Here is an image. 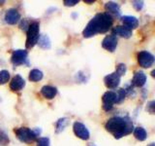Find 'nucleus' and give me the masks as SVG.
I'll return each instance as SVG.
<instances>
[{"label": "nucleus", "instance_id": "29", "mask_svg": "<svg viewBox=\"0 0 155 146\" xmlns=\"http://www.w3.org/2000/svg\"><path fill=\"white\" fill-rule=\"evenodd\" d=\"M154 104H155V102L152 100V101H150L148 102V104H147V110L148 112H150L151 114L154 113Z\"/></svg>", "mask_w": 155, "mask_h": 146}, {"label": "nucleus", "instance_id": "32", "mask_svg": "<svg viewBox=\"0 0 155 146\" xmlns=\"http://www.w3.org/2000/svg\"><path fill=\"white\" fill-rule=\"evenodd\" d=\"M148 146H155V145H154V143H151V144H149Z\"/></svg>", "mask_w": 155, "mask_h": 146}, {"label": "nucleus", "instance_id": "33", "mask_svg": "<svg viewBox=\"0 0 155 146\" xmlns=\"http://www.w3.org/2000/svg\"><path fill=\"white\" fill-rule=\"evenodd\" d=\"M4 3V1H0V5H2Z\"/></svg>", "mask_w": 155, "mask_h": 146}, {"label": "nucleus", "instance_id": "11", "mask_svg": "<svg viewBox=\"0 0 155 146\" xmlns=\"http://www.w3.org/2000/svg\"><path fill=\"white\" fill-rule=\"evenodd\" d=\"M4 19H5V22H6L7 23L15 24L21 19V14L18 13V10L12 8V9H9L6 11Z\"/></svg>", "mask_w": 155, "mask_h": 146}, {"label": "nucleus", "instance_id": "24", "mask_svg": "<svg viewBox=\"0 0 155 146\" xmlns=\"http://www.w3.org/2000/svg\"><path fill=\"white\" fill-rule=\"evenodd\" d=\"M37 146H50V138L40 137L37 140Z\"/></svg>", "mask_w": 155, "mask_h": 146}, {"label": "nucleus", "instance_id": "7", "mask_svg": "<svg viewBox=\"0 0 155 146\" xmlns=\"http://www.w3.org/2000/svg\"><path fill=\"white\" fill-rule=\"evenodd\" d=\"M138 62L143 68H149L154 63V56L147 51H142L138 54Z\"/></svg>", "mask_w": 155, "mask_h": 146}, {"label": "nucleus", "instance_id": "19", "mask_svg": "<svg viewBox=\"0 0 155 146\" xmlns=\"http://www.w3.org/2000/svg\"><path fill=\"white\" fill-rule=\"evenodd\" d=\"M43 78V72L39 69H32L29 73V80L32 82H38L42 80Z\"/></svg>", "mask_w": 155, "mask_h": 146}, {"label": "nucleus", "instance_id": "10", "mask_svg": "<svg viewBox=\"0 0 155 146\" xmlns=\"http://www.w3.org/2000/svg\"><path fill=\"white\" fill-rule=\"evenodd\" d=\"M116 46H117V38L113 34L106 36L104 40L102 41V47L109 52H114Z\"/></svg>", "mask_w": 155, "mask_h": 146}, {"label": "nucleus", "instance_id": "26", "mask_svg": "<svg viewBox=\"0 0 155 146\" xmlns=\"http://www.w3.org/2000/svg\"><path fill=\"white\" fill-rule=\"evenodd\" d=\"M30 23H29L28 21V19H22V21L21 22V24H19V27H21L22 30H26L27 31V29L29 27V26H30Z\"/></svg>", "mask_w": 155, "mask_h": 146}, {"label": "nucleus", "instance_id": "18", "mask_svg": "<svg viewBox=\"0 0 155 146\" xmlns=\"http://www.w3.org/2000/svg\"><path fill=\"white\" fill-rule=\"evenodd\" d=\"M134 135H135V137L140 141H143L147 137V131H145V130L142 128V127H138V128H136L134 130Z\"/></svg>", "mask_w": 155, "mask_h": 146}, {"label": "nucleus", "instance_id": "25", "mask_svg": "<svg viewBox=\"0 0 155 146\" xmlns=\"http://www.w3.org/2000/svg\"><path fill=\"white\" fill-rule=\"evenodd\" d=\"M115 71L117 72L120 76H123L126 73V65L124 64V63H119V64L117 65V67H116Z\"/></svg>", "mask_w": 155, "mask_h": 146}, {"label": "nucleus", "instance_id": "6", "mask_svg": "<svg viewBox=\"0 0 155 146\" xmlns=\"http://www.w3.org/2000/svg\"><path fill=\"white\" fill-rule=\"evenodd\" d=\"M28 53L26 50H16L12 54L11 61L14 65H21V64H29L27 61Z\"/></svg>", "mask_w": 155, "mask_h": 146}, {"label": "nucleus", "instance_id": "31", "mask_svg": "<svg viewBox=\"0 0 155 146\" xmlns=\"http://www.w3.org/2000/svg\"><path fill=\"white\" fill-rule=\"evenodd\" d=\"M88 146H96V145H95V144H93V143H90Z\"/></svg>", "mask_w": 155, "mask_h": 146}, {"label": "nucleus", "instance_id": "27", "mask_svg": "<svg viewBox=\"0 0 155 146\" xmlns=\"http://www.w3.org/2000/svg\"><path fill=\"white\" fill-rule=\"evenodd\" d=\"M132 4H133V7L137 10V11L142 10L143 7V1H132Z\"/></svg>", "mask_w": 155, "mask_h": 146}, {"label": "nucleus", "instance_id": "30", "mask_svg": "<svg viewBox=\"0 0 155 146\" xmlns=\"http://www.w3.org/2000/svg\"><path fill=\"white\" fill-rule=\"evenodd\" d=\"M84 2L85 3H93L94 0H84Z\"/></svg>", "mask_w": 155, "mask_h": 146}, {"label": "nucleus", "instance_id": "15", "mask_svg": "<svg viewBox=\"0 0 155 146\" xmlns=\"http://www.w3.org/2000/svg\"><path fill=\"white\" fill-rule=\"evenodd\" d=\"M145 82H147V75L144 74L143 71H137L135 72L132 84L136 87H143Z\"/></svg>", "mask_w": 155, "mask_h": 146}, {"label": "nucleus", "instance_id": "28", "mask_svg": "<svg viewBox=\"0 0 155 146\" xmlns=\"http://www.w3.org/2000/svg\"><path fill=\"white\" fill-rule=\"evenodd\" d=\"M79 3V0H65L64 1V5L67 7L69 6H75L76 4Z\"/></svg>", "mask_w": 155, "mask_h": 146}, {"label": "nucleus", "instance_id": "13", "mask_svg": "<svg viewBox=\"0 0 155 146\" xmlns=\"http://www.w3.org/2000/svg\"><path fill=\"white\" fill-rule=\"evenodd\" d=\"M123 23V26L126 27L129 30L132 31V29L137 28L139 26V21L137 18L132 17V16H124L121 18Z\"/></svg>", "mask_w": 155, "mask_h": 146}, {"label": "nucleus", "instance_id": "23", "mask_svg": "<svg viewBox=\"0 0 155 146\" xmlns=\"http://www.w3.org/2000/svg\"><path fill=\"white\" fill-rule=\"evenodd\" d=\"M9 143V137H8V134L5 133V131L0 129V145H7Z\"/></svg>", "mask_w": 155, "mask_h": 146}, {"label": "nucleus", "instance_id": "9", "mask_svg": "<svg viewBox=\"0 0 155 146\" xmlns=\"http://www.w3.org/2000/svg\"><path fill=\"white\" fill-rule=\"evenodd\" d=\"M120 78H121V76L116 71L110 73L109 75H107L104 78V82H105L106 87L109 88V89H116L120 83Z\"/></svg>", "mask_w": 155, "mask_h": 146}, {"label": "nucleus", "instance_id": "16", "mask_svg": "<svg viewBox=\"0 0 155 146\" xmlns=\"http://www.w3.org/2000/svg\"><path fill=\"white\" fill-rule=\"evenodd\" d=\"M113 35H117V36H121V37H124V38H129L132 36V31L129 30L126 27H124L123 26H117L113 28Z\"/></svg>", "mask_w": 155, "mask_h": 146}, {"label": "nucleus", "instance_id": "8", "mask_svg": "<svg viewBox=\"0 0 155 146\" xmlns=\"http://www.w3.org/2000/svg\"><path fill=\"white\" fill-rule=\"evenodd\" d=\"M73 130H74V134H76V136H78L79 138L82 140H87L89 138L88 130L81 122H75L74 126H73Z\"/></svg>", "mask_w": 155, "mask_h": 146}, {"label": "nucleus", "instance_id": "1", "mask_svg": "<svg viewBox=\"0 0 155 146\" xmlns=\"http://www.w3.org/2000/svg\"><path fill=\"white\" fill-rule=\"evenodd\" d=\"M113 23L114 19L110 15L107 13L97 14L95 17L90 19V22L87 23V26L84 29V32H82L84 37L90 38L92 36H95L96 34L106 33L110 29Z\"/></svg>", "mask_w": 155, "mask_h": 146}, {"label": "nucleus", "instance_id": "4", "mask_svg": "<svg viewBox=\"0 0 155 146\" xmlns=\"http://www.w3.org/2000/svg\"><path fill=\"white\" fill-rule=\"evenodd\" d=\"M15 134L16 136L18 138V140H21V142L29 143L32 142L36 139V134H34V131L25 127H21V128L15 129Z\"/></svg>", "mask_w": 155, "mask_h": 146}, {"label": "nucleus", "instance_id": "21", "mask_svg": "<svg viewBox=\"0 0 155 146\" xmlns=\"http://www.w3.org/2000/svg\"><path fill=\"white\" fill-rule=\"evenodd\" d=\"M68 123H69V120L67 118H61L57 121L56 123V133L59 134L62 130H64V129L67 127Z\"/></svg>", "mask_w": 155, "mask_h": 146}, {"label": "nucleus", "instance_id": "20", "mask_svg": "<svg viewBox=\"0 0 155 146\" xmlns=\"http://www.w3.org/2000/svg\"><path fill=\"white\" fill-rule=\"evenodd\" d=\"M38 44H39V46L43 49H50L51 48V40H50V38H48V36L45 35V34L39 37Z\"/></svg>", "mask_w": 155, "mask_h": 146}, {"label": "nucleus", "instance_id": "5", "mask_svg": "<svg viewBox=\"0 0 155 146\" xmlns=\"http://www.w3.org/2000/svg\"><path fill=\"white\" fill-rule=\"evenodd\" d=\"M102 101H103V109L105 111H110L113 109L114 103H118L117 94H116V92L113 91L107 92L102 97Z\"/></svg>", "mask_w": 155, "mask_h": 146}, {"label": "nucleus", "instance_id": "12", "mask_svg": "<svg viewBox=\"0 0 155 146\" xmlns=\"http://www.w3.org/2000/svg\"><path fill=\"white\" fill-rule=\"evenodd\" d=\"M24 86H25V81H24V79L21 75H16L12 79L11 83H10V89L14 92L22 90Z\"/></svg>", "mask_w": 155, "mask_h": 146}, {"label": "nucleus", "instance_id": "14", "mask_svg": "<svg viewBox=\"0 0 155 146\" xmlns=\"http://www.w3.org/2000/svg\"><path fill=\"white\" fill-rule=\"evenodd\" d=\"M105 10L109 14V15H114V16L116 17H119L120 16V8H119V5L115 2L113 1H110V2H107L105 4Z\"/></svg>", "mask_w": 155, "mask_h": 146}, {"label": "nucleus", "instance_id": "2", "mask_svg": "<svg viewBox=\"0 0 155 146\" xmlns=\"http://www.w3.org/2000/svg\"><path fill=\"white\" fill-rule=\"evenodd\" d=\"M105 128L116 139L123 137L134 130L133 123L129 117H113L108 120L105 125Z\"/></svg>", "mask_w": 155, "mask_h": 146}, {"label": "nucleus", "instance_id": "3", "mask_svg": "<svg viewBox=\"0 0 155 146\" xmlns=\"http://www.w3.org/2000/svg\"><path fill=\"white\" fill-rule=\"evenodd\" d=\"M40 37V24L38 22H33L30 23L27 33H26V48L31 49L38 43Z\"/></svg>", "mask_w": 155, "mask_h": 146}, {"label": "nucleus", "instance_id": "22", "mask_svg": "<svg viewBox=\"0 0 155 146\" xmlns=\"http://www.w3.org/2000/svg\"><path fill=\"white\" fill-rule=\"evenodd\" d=\"M10 79V73L8 70H1L0 71V85L6 84Z\"/></svg>", "mask_w": 155, "mask_h": 146}, {"label": "nucleus", "instance_id": "17", "mask_svg": "<svg viewBox=\"0 0 155 146\" xmlns=\"http://www.w3.org/2000/svg\"><path fill=\"white\" fill-rule=\"evenodd\" d=\"M41 94L42 96L47 99H52L57 94L56 88L52 86H44L41 89Z\"/></svg>", "mask_w": 155, "mask_h": 146}]
</instances>
